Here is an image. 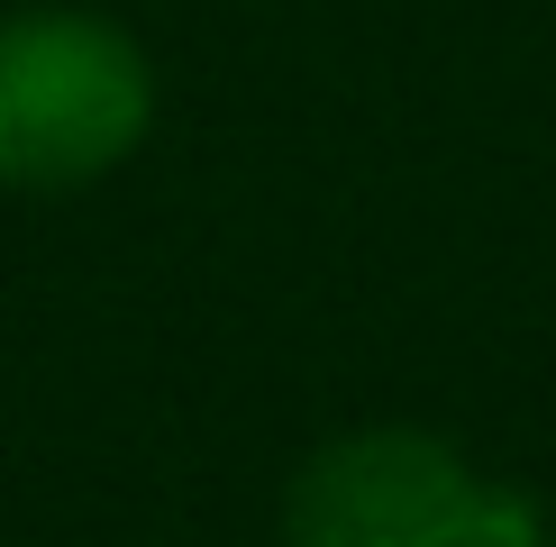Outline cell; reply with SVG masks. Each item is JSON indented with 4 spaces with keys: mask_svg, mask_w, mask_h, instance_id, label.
<instances>
[{
    "mask_svg": "<svg viewBox=\"0 0 556 547\" xmlns=\"http://www.w3.org/2000/svg\"><path fill=\"white\" fill-rule=\"evenodd\" d=\"M155 119V74L101 10L0 18V192H83Z\"/></svg>",
    "mask_w": 556,
    "mask_h": 547,
    "instance_id": "obj_1",
    "label": "cell"
},
{
    "mask_svg": "<svg viewBox=\"0 0 556 547\" xmlns=\"http://www.w3.org/2000/svg\"><path fill=\"white\" fill-rule=\"evenodd\" d=\"M483 474L420 429H356L292 474L283 547H475Z\"/></svg>",
    "mask_w": 556,
    "mask_h": 547,
    "instance_id": "obj_2",
    "label": "cell"
}]
</instances>
